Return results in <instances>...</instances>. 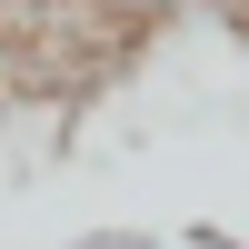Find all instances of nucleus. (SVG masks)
Returning a JSON list of instances; mask_svg holds the SVG:
<instances>
[{
	"mask_svg": "<svg viewBox=\"0 0 249 249\" xmlns=\"http://www.w3.org/2000/svg\"><path fill=\"white\" fill-rule=\"evenodd\" d=\"M210 10H230V20H239V30H249V0H210Z\"/></svg>",
	"mask_w": 249,
	"mask_h": 249,
	"instance_id": "obj_1",
	"label": "nucleus"
}]
</instances>
